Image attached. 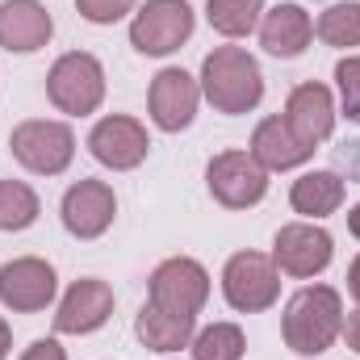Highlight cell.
I'll return each instance as SVG.
<instances>
[{"mask_svg": "<svg viewBox=\"0 0 360 360\" xmlns=\"http://www.w3.org/2000/svg\"><path fill=\"white\" fill-rule=\"evenodd\" d=\"M314 34L335 46V51H352L360 46V0H344V4H331L319 13L314 21Z\"/></svg>", "mask_w": 360, "mask_h": 360, "instance_id": "obj_22", "label": "cell"}, {"mask_svg": "<svg viewBox=\"0 0 360 360\" xmlns=\"http://www.w3.org/2000/svg\"><path fill=\"white\" fill-rule=\"evenodd\" d=\"M46 96L68 117H89L105 101V68L89 51H68L46 72Z\"/></svg>", "mask_w": 360, "mask_h": 360, "instance_id": "obj_3", "label": "cell"}, {"mask_svg": "<svg viewBox=\"0 0 360 360\" xmlns=\"http://www.w3.org/2000/svg\"><path fill=\"white\" fill-rule=\"evenodd\" d=\"M8 348H13V331H8V323L0 319V360L8 356Z\"/></svg>", "mask_w": 360, "mask_h": 360, "instance_id": "obj_30", "label": "cell"}, {"mask_svg": "<svg viewBox=\"0 0 360 360\" xmlns=\"http://www.w3.org/2000/svg\"><path fill=\"white\" fill-rule=\"evenodd\" d=\"M205 297H210V272L188 256H172L151 272V306H160L168 314L197 319Z\"/></svg>", "mask_w": 360, "mask_h": 360, "instance_id": "obj_8", "label": "cell"}, {"mask_svg": "<svg viewBox=\"0 0 360 360\" xmlns=\"http://www.w3.org/2000/svg\"><path fill=\"white\" fill-rule=\"evenodd\" d=\"M89 151L96 164L113 168V172H130L147 160L151 151V139H147V126L126 117V113H109L92 126L89 134Z\"/></svg>", "mask_w": 360, "mask_h": 360, "instance_id": "obj_10", "label": "cell"}, {"mask_svg": "<svg viewBox=\"0 0 360 360\" xmlns=\"http://www.w3.org/2000/svg\"><path fill=\"white\" fill-rule=\"evenodd\" d=\"M21 360H68V352H63L55 340H34V344L21 352Z\"/></svg>", "mask_w": 360, "mask_h": 360, "instance_id": "obj_27", "label": "cell"}, {"mask_svg": "<svg viewBox=\"0 0 360 360\" xmlns=\"http://www.w3.org/2000/svg\"><path fill=\"white\" fill-rule=\"evenodd\" d=\"M38 222V193L25 180H0V231H25Z\"/></svg>", "mask_w": 360, "mask_h": 360, "instance_id": "obj_24", "label": "cell"}, {"mask_svg": "<svg viewBox=\"0 0 360 360\" xmlns=\"http://www.w3.org/2000/svg\"><path fill=\"white\" fill-rule=\"evenodd\" d=\"M197 101H201V84H197L184 68H164V72L151 80V92H147L151 122H155L160 130H168V134L193 126Z\"/></svg>", "mask_w": 360, "mask_h": 360, "instance_id": "obj_13", "label": "cell"}, {"mask_svg": "<svg viewBox=\"0 0 360 360\" xmlns=\"http://www.w3.org/2000/svg\"><path fill=\"white\" fill-rule=\"evenodd\" d=\"M55 21L38 0H4L0 4V46L13 55H34L51 42Z\"/></svg>", "mask_w": 360, "mask_h": 360, "instance_id": "obj_16", "label": "cell"}, {"mask_svg": "<svg viewBox=\"0 0 360 360\" xmlns=\"http://www.w3.org/2000/svg\"><path fill=\"white\" fill-rule=\"evenodd\" d=\"M117 197L105 180H76L63 193V226L76 239H101L113 226Z\"/></svg>", "mask_w": 360, "mask_h": 360, "instance_id": "obj_12", "label": "cell"}, {"mask_svg": "<svg viewBox=\"0 0 360 360\" xmlns=\"http://www.w3.org/2000/svg\"><path fill=\"white\" fill-rule=\"evenodd\" d=\"M193 38V8L184 0H147L130 21V46L139 55H172Z\"/></svg>", "mask_w": 360, "mask_h": 360, "instance_id": "obj_7", "label": "cell"}, {"mask_svg": "<svg viewBox=\"0 0 360 360\" xmlns=\"http://www.w3.org/2000/svg\"><path fill=\"white\" fill-rule=\"evenodd\" d=\"M222 293L239 314H260L281 297V269L264 252H235L222 269Z\"/></svg>", "mask_w": 360, "mask_h": 360, "instance_id": "obj_5", "label": "cell"}, {"mask_svg": "<svg viewBox=\"0 0 360 360\" xmlns=\"http://www.w3.org/2000/svg\"><path fill=\"white\" fill-rule=\"evenodd\" d=\"M109 314H113V289L96 276H80L55 310V331L59 335H89L109 323Z\"/></svg>", "mask_w": 360, "mask_h": 360, "instance_id": "obj_14", "label": "cell"}, {"mask_svg": "<svg viewBox=\"0 0 360 360\" xmlns=\"http://www.w3.org/2000/svg\"><path fill=\"white\" fill-rule=\"evenodd\" d=\"M205 17L222 38H248L264 17V0H205Z\"/></svg>", "mask_w": 360, "mask_h": 360, "instance_id": "obj_21", "label": "cell"}, {"mask_svg": "<svg viewBox=\"0 0 360 360\" xmlns=\"http://www.w3.org/2000/svg\"><path fill=\"white\" fill-rule=\"evenodd\" d=\"M210 197L226 210H252L264 201L269 193V172L260 168V160L252 151H218L205 168Z\"/></svg>", "mask_w": 360, "mask_h": 360, "instance_id": "obj_6", "label": "cell"}, {"mask_svg": "<svg viewBox=\"0 0 360 360\" xmlns=\"http://www.w3.org/2000/svg\"><path fill=\"white\" fill-rule=\"evenodd\" d=\"M134 335H139L143 348H151V352H180V348L193 344V335H197V319L168 314V310H160V306L147 302V306L139 310V319H134Z\"/></svg>", "mask_w": 360, "mask_h": 360, "instance_id": "obj_19", "label": "cell"}, {"mask_svg": "<svg viewBox=\"0 0 360 360\" xmlns=\"http://www.w3.org/2000/svg\"><path fill=\"white\" fill-rule=\"evenodd\" d=\"M201 96L226 113V117H239V113H252L260 101H264V76H260V63L243 51V46H214L201 63Z\"/></svg>", "mask_w": 360, "mask_h": 360, "instance_id": "obj_1", "label": "cell"}, {"mask_svg": "<svg viewBox=\"0 0 360 360\" xmlns=\"http://www.w3.org/2000/svg\"><path fill=\"white\" fill-rule=\"evenodd\" d=\"M335 89H340V105H344L348 122L360 126V55H348L335 63Z\"/></svg>", "mask_w": 360, "mask_h": 360, "instance_id": "obj_25", "label": "cell"}, {"mask_svg": "<svg viewBox=\"0 0 360 360\" xmlns=\"http://www.w3.org/2000/svg\"><path fill=\"white\" fill-rule=\"evenodd\" d=\"M55 269L38 256H21V260H8L0 269V302L13 310V314H34V310H46L55 302Z\"/></svg>", "mask_w": 360, "mask_h": 360, "instance_id": "obj_11", "label": "cell"}, {"mask_svg": "<svg viewBox=\"0 0 360 360\" xmlns=\"http://www.w3.org/2000/svg\"><path fill=\"white\" fill-rule=\"evenodd\" d=\"M76 8L92 25H113V21H122L134 8V0H76Z\"/></svg>", "mask_w": 360, "mask_h": 360, "instance_id": "obj_26", "label": "cell"}, {"mask_svg": "<svg viewBox=\"0 0 360 360\" xmlns=\"http://www.w3.org/2000/svg\"><path fill=\"white\" fill-rule=\"evenodd\" d=\"M285 122H289V130L306 143V147H319V143H327L331 139V130H335V96L327 84H297V89L289 92V101H285V113H281Z\"/></svg>", "mask_w": 360, "mask_h": 360, "instance_id": "obj_15", "label": "cell"}, {"mask_svg": "<svg viewBox=\"0 0 360 360\" xmlns=\"http://www.w3.org/2000/svg\"><path fill=\"white\" fill-rule=\"evenodd\" d=\"M289 205L302 214V218H327L344 205V180L335 172H306L302 180H293L289 188Z\"/></svg>", "mask_w": 360, "mask_h": 360, "instance_id": "obj_20", "label": "cell"}, {"mask_svg": "<svg viewBox=\"0 0 360 360\" xmlns=\"http://www.w3.org/2000/svg\"><path fill=\"white\" fill-rule=\"evenodd\" d=\"M8 147H13V160H17L25 172L59 176V172H68V164H72V155H76V134H72V126H63V122L34 117V122H21V126L8 134Z\"/></svg>", "mask_w": 360, "mask_h": 360, "instance_id": "obj_4", "label": "cell"}, {"mask_svg": "<svg viewBox=\"0 0 360 360\" xmlns=\"http://www.w3.org/2000/svg\"><path fill=\"white\" fill-rule=\"evenodd\" d=\"M344 340H348L352 352H360V310L356 314H348V323H344Z\"/></svg>", "mask_w": 360, "mask_h": 360, "instance_id": "obj_28", "label": "cell"}, {"mask_svg": "<svg viewBox=\"0 0 360 360\" xmlns=\"http://www.w3.org/2000/svg\"><path fill=\"white\" fill-rule=\"evenodd\" d=\"M188 348H193V360H243L248 340L235 323H210L205 331L193 335Z\"/></svg>", "mask_w": 360, "mask_h": 360, "instance_id": "obj_23", "label": "cell"}, {"mask_svg": "<svg viewBox=\"0 0 360 360\" xmlns=\"http://www.w3.org/2000/svg\"><path fill=\"white\" fill-rule=\"evenodd\" d=\"M314 38V21L302 4H276L260 17V46L276 59H297Z\"/></svg>", "mask_w": 360, "mask_h": 360, "instance_id": "obj_17", "label": "cell"}, {"mask_svg": "<svg viewBox=\"0 0 360 360\" xmlns=\"http://www.w3.org/2000/svg\"><path fill=\"white\" fill-rule=\"evenodd\" d=\"M331 256H335V243L314 222H289L272 239V264L285 272V276H297V281L319 276V272L331 264Z\"/></svg>", "mask_w": 360, "mask_h": 360, "instance_id": "obj_9", "label": "cell"}, {"mask_svg": "<svg viewBox=\"0 0 360 360\" xmlns=\"http://www.w3.org/2000/svg\"><path fill=\"white\" fill-rule=\"evenodd\" d=\"M348 293H352V302L360 306V256L348 264Z\"/></svg>", "mask_w": 360, "mask_h": 360, "instance_id": "obj_29", "label": "cell"}, {"mask_svg": "<svg viewBox=\"0 0 360 360\" xmlns=\"http://www.w3.org/2000/svg\"><path fill=\"white\" fill-rule=\"evenodd\" d=\"M348 231H352V239H360V201L348 210Z\"/></svg>", "mask_w": 360, "mask_h": 360, "instance_id": "obj_31", "label": "cell"}, {"mask_svg": "<svg viewBox=\"0 0 360 360\" xmlns=\"http://www.w3.org/2000/svg\"><path fill=\"white\" fill-rule=\"evenodd\" d=\"M252 155L260 160L264 172H289V168H302V164L314 155V147H306V143L289 130L285 117H264V122L256 126V134H252Z\"/></svg>", "mask_w": 360, "mask_h": 360, "instance_id": "obj_18", "label": "cell"}, {"mask_svg": "<svg viewBox=\"0 0 360 360\" xmlns=\"http://www.w3.org/2000/svg\"><path fill=\"white\" fill-rule=\"evenodd\" d=\"M285 348H293L297 356H319L327 352L340 335H344V302L331 285H306L289 297L285 319Z\"/></svg>", "mask_w": 360, "mask_h": 360, "instance_id": "obj_2", "label": "cell"}]
</instances>
